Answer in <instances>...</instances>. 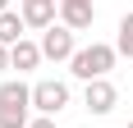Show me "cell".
Segmentation results:
<instances>
[{"instance_id":"obj_12","label":"cell","mask_w":133,"mask_h":128,"mask_svg":"<svg viewBox=\"0 0 133 128\" xmlns=\"http://www.w3.org/2000/svg\"><path fill=\"white\" fill-rule=\"evenodd\" d=\"M28 128H55V119H46V115H32V124Z\"/></svg>"},{"instance_id":"obj_3","label":"cell","mask_w":133,"mask_h":128,"mask_svg":"<svg viewBox=\"0 0 133 128\" xmlns=\"http://www.w3.org/2000/svg\"><path fill=\"white\" fill-rule=\"evenodd\" d=\"M41 55H46V60H55V64H69L74 55H78V32H74V27H64V23L46 27V32H41Z\"/></svg>"},{"instance_id":"obj_9","label":"cell","mask_w":133,"mask_h":128,"mask_svg":"<svg viewBox=\"0 0 133 128\" xmlns=\"http://www.w3.org/2000/svg\"><path fill=\"white\" fill-rule=\"evenodd\" d=\"M23 32H28V23H23V14L18 9H9V14H0V46H18L23 41Z\"/></svg>"},{"instance_id":"obj_13","label":"cell","mask_w":133,"mask_h":128,"mask_svg":"<svg viewBox=\"0 0 133 128\" xmlns=\"http://www.w3.org/2000/svg\"><path fill=\"white\" fill-rule=\"evenodd\" d=\"M9 69V46H0V73Z\"/></svg>"},{"instance_id":"obj_6","label":"cell","mask_w":133,"mask_h":128,"mask_svg":"<svg viewBox=\"0 0 133 128\" xmlns=\"http://www.w3.org/2000/svg\"><path fill=\"white\" fill-rule=\"evenodd\" d=\"M60 23L74 32H87L96 23V0H60Z\"/></svg>"},{"instance_id":"obj_7","label":"cell","mask_w":133,"mask_h":128,"mask_svg":"<svg viewBox=\"0 0 133 128\" xmlns=\"http://www.w3.org/2000/svg\"><path fill=\"white\" fill-rule=\"evenodd\" d=\"M0 110H32V87L23 78H5L0 82Z\"/></svg>"},{"instance_id":"obj_2","label":"cell","mask_w":133,"mask_h":128,"mask_svg":"<svg viewBox=\"0 0 133 128\" xmlns=\"http://www.w3.org/2000/svg\"><path fill=\"white\" fill-rule=\"evenodd\" d=\"M69 101H74V91H69V82H60V78H41V82H32V110H37V115L55 119Z\"/></svg>"},{"instance_id":"obj_5","label":"cell","mask_w":133,"mask_h":128,"mask_svg":"<svg viewBox=\"0 0 133 128\" xmlns=\"http://www.w3.org/2000/svg\"><path fill=\"white\" fill-rule=\"evenodd\" d=\"M18 14H23V23H28V27L46 32V27L60 23V0H18Z\"/></svg>"},{"instance_id":"obj_10","label":"cell","mask_w":133,"mask_h":128,"mask_svg":"<svg viewBox=\"0 0 133 128\" xmlns=\"http://www.w3.org/2000/svg\"><path fill=\"white\" fill-rule=\"evenodd\" d=\"M115 51L124 55V60H133V9L119 18V27H115Z\"/></svg>"},{"instance_id":"obj_4","label":"cell","mask_w":133,"mask_h":128,"mask_svg":"<svg viewBox=\"0 0 133 128\" xmlns=\"http://www.w3.org/2000/svg\"><path fill=\"white\" fill-rule=\"evenodd\" d=\"M83 105H87V115H110L115 105H119V87L110 82V78H96L83 87Z\"/></svg>"},{"instance_id":"obj_15","label":"cell","mask_w":133,"mask_h":128,"mask_svg":"<svg viewBox=\"0 0 133 128\" xmlns=\"http://www.w3.org/2000/svg\"><path fill=\"white\" fill-rule=\"evenodd\" d=\"M129 128H133V124H129Z\"/></svg>"},{"instance_id":"obj_11","label":"cell","mask_w":133,"mask_h":128,"mask_svg":"<svg viewBox=\"0 0 133 128\" xmlns=\"http://www.w3.org/2000/svg\"><path fill=\"white\" fill-rule=\"evenodd\" d=\"M32 110H0V128H28Z\"/></svg>"},{"instance_id":"obj_8","label":"cell","mask_w":133,"mask_h":128,"mask_svg":"<svg viewBox=\"0 0 133 128\" xmlns=\"http://www.w3.org/2000/svg\"><path fill=\"white\" fill-rule=\"evenodd\" d=\"M41 60H46V55H41V41H28V37L9 51V69H18V78H23V73H32Z\"/></svg>"},{"instance_id":"obj_1","label":"cell","mask_w":133,"mask_h":128,"mask_svg":"<svg viewBox=\"0 0 133 128\" xmlns=\"http://www.w3.org/2000/svg\"><path fill=\"white\" fill-rule=\"evenodd\" d=\"M115 60H119V51H115L110 41H92V46H78V55L69 60V73L87 87V82H96V78H110Z\"/></svg>"},{"instance_id":"obj_14","label":"cell","mask_w":133,"mask_h":128,"mask_svg":"<svg viewBox=\"0 0 133 128\" xmlns=\"http://www.w3.org/2000/svg\"><path fill=\"white\" fill-rule=\"evenodd\" d=\"M0 14H9V0H0Z\"/></svg>"}]
</instances>
